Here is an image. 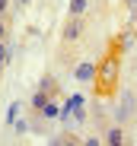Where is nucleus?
I'll use <instances>...</instances> for the list:
<instances>
[{
	"mask_svg": "<svg viewBox=\"0 0 137 146\" xmlns=\"http://www.w3.org/2000/svg\"><path fill=\"white\" fill-rule=\"evenodd\" d=\"M112 121L115 124H121V127H137V92L134 89H124V92H118V105H115V111H112Z\"/></svg>",
	"mask_w": 137,
	"mask_h": 146,
	"instance_id": "obj_1",
	"label": "nucleus"
},
{
	"mask_svg": "<svg viewBox=\"0 0 137 146\" xmlns=\"http://www.w3.org/2000/svg\"><path fill=\"white\" fill-rule=\"evenodd\" d=\"M115 86H118V60H115V57L99 60V70H96V92L112 95Z\"/></svg>",
	"mask_w": 137,
	"mask_h": 146,
	"instance_id": "obj_2",
	"label": "nucleus"
},
{
	"mask_svg": "<svg viewBox=\"0 0 137 146\" xmlns=\"http://www.w3.org/2000/svg\"><path fill=\"white\" fill-rule=\"evenodd\" d=\"M83 38V16H67L61 29V44H77Z\"/></svg>",
	"mask_w": 137,
	"mask_h": 146,
	"instance_id": "obj_3",
	"label": "nucleus"
},
{
	"mask_svg": "<svg viewBox=\"0 0 137 146\" xmlns=\"http://www.w3.org/2000/svg\"><path fill=\"white\" fill-rule=\"evenodd\" d=\"M102 140H105V143H112V146H124V143H131V130L112 121V124L105 127V133H102Z\"/></svg>",
	"mask_w": 137,
	"mask_h": 146,
	"instance_id": "obj_4",
	"label": "nucleus"
},
{
	"mask_svg": "<svg viewBox=\"0 0 137 146\" xmlns=\"http://www.w3.org/2000/svg\"><path fill=\"white\" fill-rule=\"evenodd\" d=\"M89 124H93V130H96V133L102 137V133H105V127L112 124V114H108V111H105V108H102V105L96 102L93 108H89Z\"/></svg>",
	"mask_w": 137,
	"mask_h": 146,
	"instance_id": "obj_5",
	"label": "nucleus"
},
{
	"mask_svg": "<svg viewBox=\"0 0 137 146\" xmlns=\"http://www.w3.org/2000/svg\"><path fill=\"white\" fill-rule=\"evenodd\" d=\"M96 70H99V67H96L93 60H80V64L74 67V80H77V83H96Z\"/></svg>",
	"mask_w": 137,
	"mask_h": 146,
	"instance_id": "obj_6",
	"label": "nucleus"
},
{
	"mask_svg": "<svg viewBox=\"0 0 137 146\" xmlns=\"http://www.w3.org/2000/svg\"><path fill=\"white\" fill-rule=\"evenodd\" d=\"M67 10H70V16H86L89 0H70V3H67Z\"/></svg>",
	"mask_w": 137,
	"mask_h": 146,
	"instance_id": "obj_7",
	"label": "nucleus"
},
{
	"mask_svg": "<svg viewBox=\"0 0 137 146\" xmlns=\"http://www.w3.org/2000/svg\"><path fill=\"white\" fill-rule=\"evenodd\" d=\"M10 38V16H0V41Z\"/></svg>",
	"mask_w": 137,
	"mask_h": 146,
	"instance_id": "obj_8",
	"label": "nucleus"
},
{
	"mask_svg": "<svg viewBox=\"0 0 137 146\" xmlns=\"http://www.w3.org/2000/svg\"><path fill=\"white\" fill-rule=\"evenodd\" d=\"M10 64V51H7V44L0 41V73H3V67Z\"/></svg>",
	"mask_w": 137,
	"mask_h": 146,
	"instance_id": "obj_9",
	"label": "nucleus"
},
{
	"mask_svg": "<svg viewBox=\"0 0 137 146\" xmlns=\"http://www.w3.org/2000/svg\"><path fill=\"white\" fill-rule=\"evenodd\" d=\"M0 16H10V0H0Z\"/></svg>",
	"mask_w": 137,
	"mask_h": 146,
	"instance_id": "obj_10",
	"label": "nucleus"
},
{
	"mask_svg": "<svg viewBox=\"0 0 137 146\" xmlns=\"http://www.w3.org/2000/svg\"><path fill=\"white\" fill-rule=\"evenodd\" d=\"M16 111H19V105H10V114H7V121H10V124L16 121Z\"/></svg>",
	"mask_w": 137,
	"mask_h": 146,
	"instance_id": "obj_11",
	"label": "nucleus"
},
{
	"mask_svg": "<svg viewBox=\"0 0 137 146\" xmlns=\"http://www.w3.org/2000/svg\"><path fill=\"white\" fill-rule=\"evenodd\" d=\"M124 3H128V7H131L134 13H137V0H124Z\"/></svg>",
	"mask_w": 137,
	"mask_h": 146,
	"instance_id": "obj_12",
	"label": "nucleus"
}]
</instances>
